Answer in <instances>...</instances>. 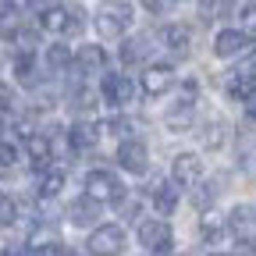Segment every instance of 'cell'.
<instances>
[{
  "instance_id": "20",
  "label": "cell",
  "mask_w": 256,
  "mask_h": 256,
  "mask_svg": "<svg viewBox=\"0 0 256 256\" xmlns=\"http://www.w3.org/2000/svg\"><path fill=\"white\" fill-rule=\"evenodd\" d=\"M60 188H64V171H57V168L43 171V178H40V196H43V200H54Z\"/></svg>"
},
{
  "instance_id": "21",
  "label": "cell",
  "mask_w": 256,
  "mask_h": 256,
  "mask_svg": "<svg viewBox=\"0 0 256 256\" xmlns=\"http://www.w3.org/2000/svg\"><path fill=\"white\" fill-rule=\"evenodd\" d=\"M64 14H68V22H64V32L68 36H78V32L86 28V11H82V4H64Z\"/></svg>"
},
{
  "instance_id": "30",
  "label": "cell",
  "mask_w": 256,
  "mask_h": 256,
  "mask_svg": "<svg viewBox=\"0 0 256 256\" xmlns=\"http://www.w3.org/2000/svg\"><path fill=\"white\" fill-rule=\"evenodd\" d=\"M72 104H75L78 110H89V107H96V92H92V89H78V92L72 96Z\"/></svg>"
},
{
  "instance_id": "5",
  "label": "cell",
  "mask_w": 256,
  "mask_h": 256,
  "mask_svg": "<svg viewBox=\"0 0 256 256\" xmlns=\"http://www.w3.org/2000/svg\"><path fill=\"white\" fill-rule=\"evenodd\" d=\"M118 164H121L128 174H146V171H150V150H146V142H139V139H121V146H118Z\"/></svg>"
},
{
  "instance_id": "38",
  "label": "cell",
  "mask_w": 256,
  "mask_h": 256,
  "mask_svg": "<svg viewBox=\"0 0 256 256\" xmlns=\"http://www.w3.org/2000/svg\"><path fill=\"white\" fill-rule=\"evenodd\" d=\"M57 256H75V252H64V249H60V252H57Z\"/></svg>"
},
{
  "instance_id": "35",
  "label": "cell",
  "mask_w": 256,
  "mask_h": 256,
  "mask_svg": "<svg viewBox=\"0 0 256 256\" xmlns=\"http://www.w3.org/2000/svg\"><path fill=\"white\" fill-rule=\"evenodd\" d=\"M246 114H249V118L256 121V89H252V92L246 96Z\"/></svg>"
},
{
  "instance_id": "11",
  "label": "cell",
  "mask_w": 256,
  "mask_h": 256,
  "mask_svg": "<svg viewBox=\"0 0 256 256\" xmlns=\"http://www.w3.org/2000/svg\"><path fill=\"white\" fill-rule=\"evenodd\" d=\"M25 150H28V156H32V164H36V171H40V168L50 171V164H54V146H50L46 136H28V139H25Z\"/></svg>"
},
{
  "instance_id": "16",
  "label": "cell",
  "mask_w": 256,
  "mask_h": 256,
  "mask_svg": "<svg viewBox=\"0 0 256 256\" xmlns=\"http://www.w3.org/2000/svg\"><path fill=\"white\" fill-rule=\"evenodd\" d=\"M160 40H164V46H171V50L185 54V50L192 46V32H188L185 25H168L164 32H160Z\"/></svg>"
},
{
  "instance_id": "3",
  "label": "cell",
  "mask_w": 256,
  "mask_h": 256,
  "mask_svg": "<svg viewBox=\"0 0 256 256\" xmlns=\"http://www.w3.org/2000/svg\"><path fill=\"white\" fill-rule=\"evenodd\" d=\"M86 246L92 256H118L124 249V228L121 224H96Z\"/></svg>"
},
{
  "instance_id": "29",
  "label": "cell",
  "mask_w": 256,
  "mask_h": 256,
  "mask_svg": "<svg viewBox=\"0 0 256 256\" xmlns=\"http://www.w3.org/2000/svg\"><path fill=\"white\" fill-rule=\"evenodd\" d=\"M246 224H249V210H246V206H235V210L228 214V228H232V232H246Z\"/></svg>"
},
{
  "instance_id": "26",
  "label": "cell",
  "mask_w": 256,
  "mask_h": 256,
  "mask_svg": "<svg viewBox=\"0 0 256 256\" xmlns=\"http://www.w3.org/2000/svg\"><path fill=\"white\" fill-rule=\"evenodd\" d=\"M14 217H18V206L11 203V196H8V192H0V228L14 224Z\"/></svg>"
},
{
  "instance_id": "7",
  "label": "cell",
  "mask_w": 256,
  "mask_h": 256,
  "mask_svg": "<svg viewBox=\"0 0 256 256\" xmlns=\"http://www.w3.org/2000/svg\"><path fill=\"white\" fill-rule=\"evenodd\" d=\"M100 92H104V100H107V104L124 107V104H132V100H136V82L128 78V75H104Z\"/></svg>"
},
{
  "instance_id": "2",
  "label": "cell",
  "mask_w": 256,
  "mask_h": 256,
  "mask_svg": "<svg viewBox=\"0 0 256 256\" xmlns=\"http://www.w3.org/2000/svg\"><path fill=\"white\" fill-rule=\"evenodd\" d=\"M86 196H89L92 203H121L124 185L118 182L114 171L96 168V171H89V178H86Z\"/></svg>"
},
{
  "instance_id": "17",
  "label": "cell",
  "mask_w": 256,
  "mask_h": 256,
  "mask_svg": "<svg viewBox=\"0 0 256 256\" xmlns=\"http://www.w3.org/2000/svg\"><path fill=\"white\" fill-rule=\"evenodd\" d=\"M192 104H196V100L185 96V100H178V107L168 114V128H171V132H182V128L192 124Z\"/></svg>"
},
{
  "instance_id": "39",
  "label": "cell",
  "mask_w": 256,
  "mask_h": 256,
  "mask_svg": "<svg viewBox=\"0 0 256 256\" xmlns=\"http://www.w3.org/2000/svg\"><path fill=\"white\" fill-rule=\"evenodd\" d=\"M8 4H11V0H0V8H8Z\"/></svg>"
},
{
  "instance_id": "24",
  "label": "cell",
  "mask_w": 256,
  "mask_h": 256,
  "mask_svg": "<svg viewBox=\"0 0 256 256\" xmlns=\"http://www.w3.org/2000/svg\"><path fill=\"white\" fill-rule=\"evenodd\" d=\"M203 235L210 238V242H217L220 235H224V220H220V214H203Z\"/></svg>"
},
{
  "instance_id": "19",
  "label": "cell",
  "mask_w": 256,
  "mask_h": 256,
  "mask_svg": "<svg viewBox=\"0 0 256 256\" xmlns=\"http://www.w3.org/2000/svg\"><path fill=\"white\" fill-rule=\"evenodd\" d=\"M64 22H68L64 4H50V8H43V14H40V28H46V32H64Z\"/></svg>"
},
{
  "instance_id": "8",
  "label": "cell",
  "mask_w": 256,
  "mask_h": 256,
  "mask_svg": "<svg viewBox=\"0 0 256 256\" xmlns=\"http://www.w3.org/2000/svg\"><path fill=\"white\" fill-rule=\"evenodd\" d=\"M171 86H174V68L171 64H150L142 72V78H139V89L146 96H164Z\"/></svg>"
},
{
  "instance_id": "33",
  "label": "cell",
  "mask_w": 256,
  "mask_h": 256,
  "mask_svg": "<svg viewBox=\"0 0 256 256\" xmlns=\"http://www.w3.org/2000/svg\"><path fill=\"white\" fill-rule=\"evenodd\" d=\"M142 8L153 11V14H164L168 11V0H142Z\"/></svg>"
},
{
  "instance_id": "18",
  "label": "cell",
  "mask_w": 256,
  "mask_h": 256,
  "mask_svg": "<svg viewBox=\"0 0 256 256\" xmlns=\"http://www.w3.org/2000/svg\"><path fill=\"white\" fill-rule=\"evenodd\" d=\"M224 89H228V96H246L256 89V75H238V72H232L228 78H224Z\"/></svg>"
},
{
  "instance_id": "1",
  "label": "cell",
  "mask_w": 256,
  "mask_h": 256,
  "mask_svg": "<svg viewBox=\"0 0 256 256\" xmlns=\"http://www.w3.org/2000/svg\"><path fill=\"white\" fill-rule=\"evenodd\" d=\"M132 4H124V0H107V4L96 8V32L107 40H118L128 32V25H132Z\"/></svg>"
},
{
  "instance_id": "32",
  "label": "cell",
  "mask_w": 256,
  "mask_h": 256,
  "mask_svg": "<svg viewBox=\"0 0 256 256\" xmlns=\"http://www.w3.org/2000/svg\"><path fill=\"white\" fill-rule=\"evenodd\" d=\"M8 110H14V96L8 86H0V114H8Z\"/></svg>"
},
{
  "instance_id": "6",
  "label": "cell",
  "mask_w": 256,
  "mask_h": 256,
  "mask_svg": "<svg viewBox=\"0 0 256 256\" xmlns=\"http://www.w3.org/2000/svg\"><path fill=\"white\" fill-rule=\"evenodd\" d=\"M200 178H203V160H200V153H178L174 164H171V182H174L178 188H185V185H196Z\"/></svg>"
},
{
  "instance_id": "14",
  "label": "cell",
  "mask_w": 256,
  "mask_h": 256,
  "mask_svg": "<svg viewBox=\"0 0 256 256\" xmlns=\"http://www.w3.org/2000/svg\"><path fill=\"white\" fill-rule=\"evenodd\" d=\"M178 200H182V188H178L174 182H160V185L153 188V206L164 214V217H168V214H174Z\"/></svg>"
},
{
  "instance_id": "40",
  "label": "cell",
  "mask_w": 256,
  "mask_h": 256,
  "mask_svg": "<svg viewBox=\"0 0 256 256\" xmlns=\"http://www.w3.org/2000/svg\"><path fill=\"white\" fill-rule=\"evenodd\" d=\"M0 132H4V124H0ZM0 142H4V139H0Z\"/></svg>"
},
{
  "instance_id": "23",
  "label": "cell",
  "mask_w": 256,
  "mask_h": 256,
  "mask_svg": "<svg viewBox=\"0 0 256 256\" xmlns=\"http://www.w3.org/2000/svg\"><path fill=\"white\" fill-rule=\"evenodd\" d=\"M14 75H18V82H25V86L36 82V60H32V54H18V57H14Z\"/></svg>"
},
{
  "instance_id": "13",
  "label": "cell",
  "mask_w": 256,
  "mask_h": 256,
  "mask_svg": "<svg viewBox=\"0 0 256 256\" xmlns=\"http://www.w3.org/2000/svg\"><path fill=\"white\" fill-rule=\"evenodd\" d=\"M96 139H100V128H96L92 121H78L68 128V146L72 150H92Z\"/></svg>"
},
{
  "instance_id": "12",
  "label": "cell",
  "mask_w": 256,
  "mask_h": 256,
  "mask_svg": "<svg viewBox=\"0 0 256 256\" xmlns=\"http://www.w3.org/2000/svg\"><path fill=\"white\" fill-rule=\"evenodd\" d=\"M68 217H72V224H78V228H89V224H96V217H100V203H92L89 196L72 200L68 203Z\"/></svg>"
},
{
  "instance_id": "4",
  "label": "cell",
  "mask_w": 256,
  "mask_h": 256,
  "mask_svg": "<svg viewBox=\"0 0 256 256\" xmlns=\"http://www.w3.org/2000/svg\"><path fill=\"white\" fill-rule=\"evenodd\" d=\"M139 246H146L150 252H171V246H174L171 224L168 220H156V217L142 220L139 224Z\"/></svg>"
},
{
  "instance_id": "25",
  "label": "cell",
  "mask_w": 256,
  "mask_h": 256,
  "mask_svg": "<svg viewBox=\"0 0 256 256\" xmlns=\"http://www.w3.org/2000/svg\"><path fill=\"white\" fill-rule=\"evenodd\" d=\"M46 64H50V68H68V64H72V54H68V46L54 43V46L46 50Z\"/></svg>"
},
{
  "instance_id": "15",
  "label": "cell",
  "mask_w": 256,
  "mask_h": 256,
  "mask_svg": "<svg viewBox=\"0 0 256 256\" xmlns=\"http://www.w3.org/2000/svg\"><path fill=\"white\" fill-rule=\"evenodd\" d=\"M150 36H132V40H124V46H121V60L124 64H142L146 57H150Z\"/></svg>"
},
{
  "instance_id": "27",
  "label": "cell",
  "mask_w": 256,
  "mask_h": 256,
  "mask_svg": "<svg viewBox=\"0 0 256 256\" xmlns=\"http://www.w3.org/2000/svg\"><path fill=\"white\" fill-rule=\"evenodd\" d=\"M36 32H32V28H14V43H18V50L22 54H32V50H36Z\"/></svg>"
},
{
  "instance_id": "36",
  "label": "cell",
  "mask_w": 256,
  "mask_h": 256,
  "mask_svg": "<svg viewBox=\"0 0 256 256\" xmlns=\"http://www.w3.org/2000/svg\"><path fill=\"white\" fill-rule=\"evenodd\" d=\"M28 252H32V249H25V246H8V249H4V256H28Z\"/></svg>"
},
{
  "instance_id": "9",
  "label": "cell",
  "mask_w": 256,
  "mask_h": 256,
  "mask_svg": "<svg viewBox=\"0 0 256 256\" xmlns=\"http://www.w3.org/2000/svg\"><path fill=\"white\" fill-rule=\"evenodd\" d=\"M246 50V32H238V28H220L217 32V40H214V54L217 57H238Z\"/></svg>"
},
{
  "instance_id": "10",
  "label": "cell",
  "mask_w": 256,
  "mask_h": 256,
  "mask_svg": "<svg viewBox=\"0 0 256 256\" xmlns=\"http://www.w3.org/2000/svg\"><path fill=\"white\" fill-rule=\"evenodd\" d=\"M72 60H75V68H78V72L92 75V72H100V68H104V60H107V57H104V46L86 43V46H78V50H75V57H72Z\"/></svg>"
},
{
  "instance_id": "22",
  "label": "cell",
  "mask_w": 256,
  "mask_h": 256,
  "mask_svg": "<svg viewBox=\"0 0 256 256\" xmlns=\"http://www.w3.org/2000/svg\"><path fill=\"white\" fill-rule=\"evenodd\" d=\"M224 128H228V124H224V118H217V114L206 121L203 139H206V146H210V150H220V146H224Z\"/></svg>"
},
{
  "instance_id": "34",
  "label": "cell",
  "mask_w": 256,
  "mask_h": 256,
  "mask_svg": "<svg viewBox=\"0 0 256 256\" xmlns=\"http://www.w3.org/2000/svg\"><path fill=\"white\" fill-rule=\"evenodd\" d=\"M242 18H246V28H249V32H256V4H249V8L242 11Z\"/></svg>"
},
{
  "instance_id": "37",
  "label": "cell",
  "mask_w": 256,
  "mask_h": 256,
  "mask_svg": "<svg viewBox=\"0 0 256 256\" xmlns=\"http://www.w3.org/2000/svg\"><path fill=\"white\" fill-rule=\"evenodd\" d=\"M217 4H220V0H200V8H203V14H210V11H214Z\"/></svg>"
},
{
  "instance_id": "28",
  "label": "cell",
  "mask_w": 256,
  "mask_h": 256,
  "mask_svg": "<svg viewBox=\"0 0 256 256\" xmlns=\"http://www.w3.org/2000/svg\"><path fill=\"white\" fill-rule=\"evenodd\" d=\"M214 196H217V188H214V185H200L196 192H192V203H196V210L206 214V206L214 203Z\"/></svg>"
},
{
  "instance_id": "31",
  "label": "cell",
  "mask_w": 256,
  "mask_h": 256,
  "mask_svg": "<svg viewBox=\"0 0 256 256\" xmlns=\"http://www.w3.org/2000/svg\"><path fill=\"white\" fill-rule=\"evenodd\" d=\"M18 164V150L11 142H0V168H14Z\"/></svg>"
}]
</instances>
